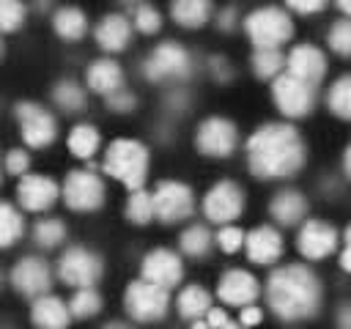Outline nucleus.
Returning a JSON list of instances; mask_svg holds the SVG:
<instances>
[{
    "label": "nucleus",
    "instance_id": "6e6552de",
    "mask_svg": "<svg viewBox=\"0 0 351 329\" xmlns=\"http://www.w3.org/2000/svg\"><path fill=\"white\" fill-rule=\"evenodd\" d=\"M63 200L74 211H93L104 203V184L88 170H71L63 184Z\"/></svg>",
    "mask_w": 351,
    "mask_h": 329
},
{
    "label": "nucleus",
    "instance_id": "e433bc0d",
    "mask_svg": "<svg viewBox=\"0 0 351 329\" xmlns=\"http://www.w3.org/2000/svg\"><path fill=\"white\" fill-rule=\"evenodd\" d=\"M326 44H329L332 52H337V55H343V58H351V19H348V16H346V19H337V22L329 27Z\"/></svg>",
    "mask_w": 351,
    "mask_h": 329
},
{
    "label": "nucleus",
    "instance_id": "3c124183",
    "mask_svg": "<svg viewBox=\"0 0 351 329\" xmlns=\"http://www.w3.org/2000/svg\"><path fill=\"white\" fill-rule=\"evenodd\" d=\"M101 329H132V326H126V324H121V321H112V324H107V326H101Z\"/></svg>",
    "mask_w": 351,
    "mask_h": 329
},
{
    "label": "nucleus",
    "instance_id": "dca6fc26",
    "mask_svg": "<svg viewBox=\"0 0 351 329\" xmlns=\"http://www.w3.org/2000/svg\"><path fill=\"white\" fill-rule=\"evenodd\" d=\"M217 293H219V299H222L225 304H236V307L244 310L247 304H252V302L258 299L261 285H258V280H255L250 271H244V269H230V271H225V274L219 277Z\"/></svg>",
    "mask_w": 351,
    "mask_h": 329
},
{
    "label": "nucleus",
    "instance_id": "f03ea898",
    "mask_svg": "<svg viewBox=\"0 0 351 329\" xmlns=\"http://www.w3.org/2000/svg\"><path fill=\"white\" fill-rule=\"evenodd\" d=\"M266 302L274 310V315H280L285 321L313 318L321 304V282L302 263L282 266V269L271 271V277L266 282Z\"/></svg>",
    "mask_w": 351,
    "mask_h": 329
},
{
    "label": "nucleus",
    "instance_id": "9d476101",
    "mask_svg": "<svg viewBox=\"0 0 351 329\" xmlns=\"http://www.w3.org/2000/svg\"><path fill=\"white\" fill-rule=\"evenodd\" d=\"M195 197L192 189L181 181H162L154 192V211L162 222H181L192 214Z\"/></svg>",
    "mask_w": 351,
    "mask_h": 329
},
{
    "label": "nucleus",
    "instance_id": "aec40b11",
    "mask_svg": "<svg viewBox=\"0 0 351 329\" xmlns=\"http://www.w3.org/2000/svg\"><path fill=\"white\" fill-rule=\"evenodd\" d=\"M247 255L255 263H274L282 255V236L271 228V225H261L255 230L247 233Z\"/></svg>",
    "mask_w": 351,
    "mask_h": 329
},
{
    "label": "nucleus",
    "instance_id": "ddd939ff",
    "mask_svg": "<svg viewBox=\"0 0 351 329\" xmlns=\"http://www.w3.org/2000/svg\"><path fill=\"white\" fill-rule=\"evenodd\" d=\"M239 143L236 126L228 118H206L195 134V145L197 151H203L206 156H230L233 148Z\"/></svg>",
    "mask_w": 351,
    "mask_h": 329
},
{
    "label": "nucleus",
    "instance_id": "1a4fd4ad",
    "mask_svg": "<svg viewBox=\"0 0 351 329\" xmlns=\"http://www.w3.org/2000/svg\"><path fill=\"white\" fill-rule=\"evenodd\" d=\"M16 121H19V129H22V140L30 148H44L58 134L55 118L44 107H38L33 101H19L16 104Z\"/></svg>",
    "mask_w": 351,
    "mask_h": 329
},
{
    "label": "nucleus",
    "instance_id": "39448f33",
    "mask_svg": "<svg viewBox=\"0 0 351 329\" xmlns=\"http://www.w3.org/2000/svg\"><path fill=\"white\" fill-rule=\"evenodd\" d=\"M123 304L134 321H159L167 313L170 296L159 285H151L145 280H134V282H129V288L123 293Z\"/></svg>",
    "mask_w": 351,
    "mask_h": 329
},
{
    "label": "nucleus",
    "instance_id": "f8f14e48",
    "mask_svg": "<svg viewBox=\"0 0 351 329\" xmlns=\"http://www.w3.org/2000/svg\"><path fill=\"white\" fill-rule=\"evenodd\" d=\"M203 211L211 222H230L244 211V192L233 181H217L206 197H203Z\"/></svg>",
    "mask_w": 351,
    "mask_h": 329
},
{
    "label": "nucleus",
    "instance_id": "a18cd8bd",
    "mask_svg": "<svg viewBox=\"0 0 351 329\" xmlns=\"http://www.w3.org/2000/svg\"><path fill=\"white\" fill-rule=\"evenodd\" d=\"M261 318H263V313H261L258 307H244V310H241V321H239V324H241V326H255Z\"/></svg>",
    "mask_w": 351,
    "mask_h": 329
},
{
    "label": "nucleus",
    "instance_id": "79ce46f5",
    "mask_svg": "<svg viewBox=\"0 0 351 329\" xmlns=\"http://www.w3.org/2000/svg\"><path fill=\"white\" fill-rule=\"evenodd\" d=\"M107 107L115 110V112H129L134 107V96L129 90H118V93L107 96Z\"/></svg>",
    "mask_w": 351,
    "mask_h": 329
},
{
    "label": "nucleus",
    "instance_id": "7ed1b4c3",
    "mask_svg": "<svg viewBox=\"0 0 351 329\" xmlns=\"http://www.w3.org/2000/svg\"><path fill=\"white\" fill-rule=\"evenodd\" d=\"M104 173L121 181L129 192H140L148 175V148L137 140H112L104 154Z\"/></svg>",
    "mask_w": 351,
    "mask_h": 329
},
{
    "label": "nucleus",
    "instance_id": "423d86ee",
    "mask_svg": "<svg viewBox=\"0 0 351 329\" xmlns=\"http://www.w3.org/2000/svg\"><path fill=\"white\" fill-rule=\"evenodd\" d=\"M271 96H274V104L282 115L288 118H304L313 112V104H315V93H313V85L291 77V74H280L271 85Z\"/></svg>",
    "mask_w": 351,
    "mask_h": 329
},
{
    "label": "nucleus",
    "instance_id": "4be33fe9",
    "mask_svg": "<svg viewBox=\"0 0 351 329\" xmlns=\"http://www.w3.org/2000/svg\"><path fill=\"white\" fill-rule=\"evenodd\" d=\"M30 318H33V324L38 329H69L71 310L58 296H41V299L33 302Z\"/></svg>",
    "mask_w": 351,
    "mask_h": 329
},
{
    "label": "nucleus",
    "instance_id": "5fc2aeb1",
    "mask_svg": "<svg viewBox=\"0 0 351 329\" xmlns=\"http://www.w3.org/2000/svg\"><path fill=\"white\" fill-rule=\"evenodd\" d=\"M222 329H247V326H241V324H233V321H230V324H228V326H222Z\"/></svg>",
    "mask_w": 351,
    "mask_h": 329
},
{
    "label": "nucleus",
    "instance_id": "393cba45",
    "mask_svg": "<svg viewBox=\"0 0 351 329\" xmlns=\"http://www.w3.org/2000/svg\"><path fill=\"white\" fill-rule=\"evenodd\" d=\"M170 14L181 27H203L208 22L211 5L206 0H178L170 5Z\"/></svg>",
    "mask_w": 351,
    "mask_h": 329
},
{
    "label": "nucleus",
    "instance_id": "09e8293b",
    "mask_svg": "<svg viewBox=\"0 0 351 329\" xmlns=\"http://www.w3.org/2000/svg\"><path fill=\"white\" fill-rule=\"evenodd\" d=\"M340 266H343V271H351V247H346L340 252Z\"/></svg>",
    "mask_w": 351,
    "mask_h": 329
},
{
    "label": "nucleus",
    "instance_id": "2f4dec72",
    "mask_svg": "<svg viewBox=\"0 0 351 329\" xmlns=\"http://www.w3.org/2000/svg\"><path fill=\"white\" fill-rule=\"evenodd\" d=\"M151 217H156V211H154V195H148L145 189L132 192L129 200H126V219L134 222V225H145V222H151Z\"/></svg>",
    "mask_w": 351,
    "mask_h": 329
},
{
    "label": "nucleus",
    "instance_id": "4c0bfd02",
    "mask_svg": "<svg viewBox=\"0 0 351 329\" xmlns=\"http://www.w3.org/2000/svg\"><path fill=\"white\" fill-rule=\"evenodd\" d=\"M25 5L16 3V0H0V30L3 33H14L25 25Z\"/></svg>",
    "mask_w": 351,
    "mask_h": 329
},
{
    "label": "nucleus",
    "instance_id": "412c9836",
    "mask_svg": "<svg viewBox=\"0 0 351 329\" xmlns=\"http://www.w3.org/2000/svg\"><path fill=\"white\" fill-rule=\"evenodd\" d=\"M121 85H123V71H121V66L115 60L101 58V60L90 63V69H88V88L93 93H101L107 99V96L123 90Z\"/></svg>",
    "mask_w": 351,
    "mask_h": 329
},
{
    "label": "nucleus",
    "instance_id": "f257e3e1",
    "mask_svg": "<svg viewBox=\"0 0 351 329\" xmlns=\"http://www.w3.org/2000/svg\"><path fill=\"white\" fill-rule=\"evenodd\" d=\"M247 159L258 178H288L304 164V143L291 123H263L247 140Z\"/></svg>",
    "mask_w": 351,
    "mask_h": 329
},
{
    "label": "nucleus",
    "instance_id": "5701e85b",
    "mask_svg": "<svg viewBox=\"0 0 351 329\" xmlns=\"http://www.w3.org/2000/svg\"><path fill=\"white\" fill-rule=\"evenodd\" d=\"M132 38V25L123 14H107L96 27V41L107 52H121Z\"/></svg>",
    "mask_w": 351,
    "mask_h": 329
},
{
    "label": "nucleus",
    "instance_id": "f704fd0d",
    "mask_svg": "<svg viewBox=\"0 0 351 329\" xmlns=\"http://www.w3.org/2000/svg\"><path fill=\"white\" fill-rule=\"evenodd\" d=\"M33 239L38 247H58L66 239V225L60 219H38L33 228Z\"/></svg>",
    "mask_w": 351,
    "mask_h": 329
},
{
    "label": "nucleus",
    "instance_id": "c756f323",
    "mask_svg": "<svg viewBox=\"0 0 351 329\" xmlns=\"http://www.w3.org/2000/svg\"><path fill=\"white\" fill-rule=\"evenodd\" d=\"M52 99H55V104H58L60 110L77 112V110H82V104H85V88H80L74 80H60V82L55 85V90H52Z\"/></svg>",
    "mask_w": 351,
    "mask_h": 329
},
{
    "label": "nucleus",
    "instance_id": "864d4df0",
    "mask_svg": "<svg viewBox=\"0 0 351 329\" xmlns=\"http://www.w3.org/2000/svg\"><path fill=\"white\" fill-rule=\"evenodd\" d=\"M192 329H211V326H208V321H195Z\"/></svg>",
    "mask_w": 351,
    "mask_h": 329
},
{
    "label": "nucleus",
    "instance_id": "b1692460",
    "mask_svg": "<svg viewBox=\"0 0 351 329\" xmlns=\"http://www.w3.org/2000/svg\"><path fill=\"white\" fill-rule=\"evenodd\" d=\"M271 217L280 222V225H296L299 219H304L307 214V200L302 192L296 189H282L271 197V206H269Z\"/></svg>",
    "mask_w": 351,
    "mask_h": 329
},
{
    "label": "nucleus",
    "instance_id": "9b49d317",
    "mask_svg": "<svg viewBox=\"0 0 351 329\" xmlns=\"http://www.w3.org/2000/svg\"><path fill=\"white\" fill-rule=\"evenodd\" d=\"M145 77L159 82V80H170V77H184L189 74V55L181 44L176 41H162L148 58H145V66H143Z\"/></svg>",
    "mask_w": 351,
    "mask_h": 329
},
{
    "label": "nucleus",
    "instance_id": "a878e982",
    "mask_svg": "<svg viewBox=\"0 0 351 329\" xmlns=\"http://www.w3.org/2000/svg\"><path fill=\"white\" fill-rule=\"evenodd\" d=\"M52 25H55V33H58L60 38H66V41H77V38H82V36H85V27H88L85 14H82L80 8H71V5L58 8Z\"/></svg>",
    "mask_w": 351,
    "mask_h": 329
},
{
    "label": "nucleus",
    "instance_id": "c03bdc74",
    "mask_svg": "<svg viewBox=\"0 0 351 329\" xmlns=\"http://www.w3.org/2000/svg\"><path fill=\"white\" fill-rule=\"evenodd\" d=\"M208 326L211 329H222V326H228L230 324V318H228V313L225 310H219V307H211V313H208Z\"/></svg>",
    "mask_w": 351,
    "mask_h": 329
},
{
    "label": "nucleus",
    "instance_id": "4468645a",
    "mask_svg": "<svg viewBox=\"0 0 351 329\" xmlns=\"http://www.w3.org/2000/svg\"><path fill=\"white\" fill-rule=\"evenodd\" d=\"M49 266L41 260V258H19L11 269V285L16 288V293L22 296H33V299H41L47 296V288H49Z\"/></svg>",
    "mask_w": 351,
    "mask_h": 329
},
{
    "label": "nucleus",
    "instance_id": "a211bd4d",
    "mask_svg": "<svg viewBox=\"0 0 351 329\" xmlns=\"http://www.w3.org/2000/svg\"><path fill=\"white\" fill-rule=\"evenodd\" d=\"M16 200L27 211H44L58 200V184L47 175H25L16 184Z\"/></svg>",
    "mask_w": 351,
    "mask_h": 329
},
{
    "label": "nucleus",
    "instance_id": "2eb2a0df",
    "mask_svg": "<svg viewBox=\"0 0 351 329\" xmlns=\"http://www.w3.org/2000/svg\"><path fill=\"white\" fill-rule=\"evenodd\" d=\"M181 274H184L181 258L170 249H151L143 258V280L151 282V285H159V288L170 291L173 285L181 282Z\"/></svg>",
    "mask_w": 351,
    "mask_h": 329
},
{
    "label": "nucleus",
    "instance_id": "ea45409f",
    "mask_svg": "<svg viewBox=\"0 0 351 329\" xmlns=\"http://www.w3.org/2000/svg\"><path fill=\"white\" fill-rule=\"evenodd\" d=\"M244 241H247V236L241 233V228H233V225H225L217 233V244L222 252H236V249H241Z\"/></svg>",
    "mask_w": 351,
    "mask_h": 329
},
{
    "label": "nucleus",
    "instance_id": "7c9ffc66",
    "mask_svg": "<svg viewBox=\"0 0 351 329\" xmlns=\"http://www.w3.org/2000/svg\"><path fill=\"white\" fill-rule=\"evenodd\" d=\"M285 63H288V60L282 58L280 49H255V55H252V69H255V74H258L261 80H269V77L277 80Z\"/></svg>",
    "mask_w": 351,
    "mask_h": 329
},
{
    "label": "nucleus",
    "instance_id": "473e14b6",
    "mask_svg": "<svg viewBox=\"0 0 351 329\" xmlns=\"http://www.w3.org/2000/svg\"><path fill=\"white\" fill-rule=\"evenodd\" d=\"M211 241H217V239H211V233H208L206 225H192V228H186L181 233V249L186 255H192V258L206 255L211 249Z\"/></svg>",
    "mask_w": 351,
    "mask_h": 329
},
{
    "label": "nucleus",
    "instance_id": "37998d69",
    "mask_svg": "<svg viewBox=\"0 0 351 329\" xmlns=\"http://www.w3.org/2000/svg\"><path fill=\"white\" fill-rule=\"evenodd\" d=\"M285 8H291V11H296V14H315V11H321V8H324V3H318V0H310V3L291 0Z\"/></svg>",
    "mask_w": 351,
    "mask_h": 329
},
{
    "label": "nucleus",
    "instance_id": "49530a36",
    "mask_svg": "<svg viewBox=\"0 0 351 329\" xmlns=\"http://www.w3.org/2000/svg\"><path fill=\"white\" fill-rule=\"evenodd\" d=\"M337 326H340V329H351V302L340 307V313H337Z\"/></svg>",
    "mask_w": 351,
    "mask_h": 329
},
{
    "label": "nucleus",
    "instance_id": "a19ab883",
    "mask_svg": "<svg viewBox=\"0 0 351 329\" xmlns=\"http://www.w3.org/2000/svg\"><path fill=\"white\" fill-rule=\"evenodd\" d=\"M27 164H30V159H27V154L25 151H19V148H14V151H8L5 154V167H8V173L11 175H19V178H25L27 173Z\"/></svg>",
    "mask_w": 351,
    "mask_h": 329
},
{
    "label": "nucleus",
    "instance_id": "c85d7f7f",
    "mask_svg": "<svg viewBox=\"0 0 351 329\" xmlns=\"http://www.w3.org/2000/svg\"><path fill=\"white\" fill-rule=\"evenodd\" d=\"M326 104H329V110L337 118L351 121V74H343L340 80L332 82L329 96H326Z\"/></svg>",
    "mask_w": 351,
    "mask_h": 329
},
{
    "label": "nucleus",
    "instance_id": "c9c22d12",
    "mask_svg": "<svg viewBox=\"0 0 351 329\" xmlns=\"http://www.w3.org/2000/svg\"><path fill=\"white\" fill-rule=\"evenodd\" d=\"M69 310H71L74 318H90V315H96L101 310V296L93 288H82V291H77L71 296Z\"/></svg>",
    "mask_w": 351,
    "mask_h": 329
},
{
    "label": "nucleus",
    "instance_id": "bb28decb",
    "mask_svg": "<svg viewBox=\"0 0 351 329\" xmlns=\"http://www.w3.org/2000/svg\"><path fill=\"white\" fill-rule=\"evenodd\" d=\"M178 313L184 318L200 321L203 313H211V296L200 285H189V288H184L178 293Z\"/></svg>",
    "mask_w": 351,
    "mask_h": 329
},
{
    "label": "nucleus",
    "instance_id": "0eeeda50",
    "mask_svg": "<svg viewBox=\"0 0 351 329\" xmlns=\"http://www.w3.org/2000/svg\"><path fill=\"white\" fill-rule=\"evenodd\" d=\"M58 277L66 285H74L77 291L82 288H93V282L101 277V260L99 255H93L90 249L82 247H71L60 255L58 260Z\"/></svg>",
    "mask_w": 351,
    "mask_h": 329
},
{
    "label": "nucleus",
    "instance_id": "6e6d98bb",
    "mask_svg": "<svg viewBox=\"0 0 351 329\" xmlns=\"http://www.w3.org/2000/svg\"><path fill=\"white\" fill-rule=\"evenodd\" d=\"M346 247H351V225L346 228Z\"/></svg>",
    "mask_w": 351,
    "mask_h": 329
},
{
    "label": "nucleus",
    "instance_id": "20e7f679",
    "mask_svg": "<svg viewBox=\"0 0 351 329\" xmlns=\"http://www.w3.org/2000/svg\"><path fill=\"white\" fill-rule=\"evenodd\" d=\"M244 30L258 49H277L280 44H285L293 36V22L285 8L269 5V8H258V11L247 14Z\"/></svg>",
    "mask_w": 351,
    "mask_h": 329
},
{
    "label": "nucleus",
    "instance_id": "72a5a7b5",
    "mask_svg": "<svg viewBox=\"0 0 351 329\" xmlns=\"http://www.w3.org/2000/svg\"><path fill=\"white\" fill-rule=\"evenodd\" d=\"M22 233H25L22 217L16 214V208L11 203H3L0 206V244L3 247H11Z\"/></svg>",
    "mask_w": 351,
    "mask_h": 329
},
{
    "label": "nucleus",
    "instance_id": "8fccbe9b",
    "mask_svg": "<svg viewBox=\"0 0 351 329\" xmlns=\"http://www.w3.org/2000/svg\"><path fill=\"white\" fill-rule=\"evenodd\" d=\"M343 167H346V173L351 175V143L346 145V154H343Z\"/></svg>",
    "mask_w": 351,
    "mask_h": 329
},
{
    "label": "nucleus",
    "instance_id": "58836bf2",
    "mask_svg": "<svg viewBox=\"0 0 351 329\" xmlns=\"http://www.w3.org/2000/svg\"><path fill=\"white\" fill-rule=\"evenodd\" d=\"M159 25H162V16L154 5H137L134 8V27L140 33H156Z\"/></svg>",
    "mask_w": 351,
    "mask_h": 329
},
{
    "label": "nucleus",
    "instance_id": "de8ad7c7",
    "mask_svg": "<svg viewBox=\"0 0 351 329\" xmlns=\"http://www.w3.org/2000/svg\"><path fill=\"white\" fill-rule=\"evenodd\" d=\"M233 22H236V11H233V8L219 11V27H222V30H230V27H233Z\"/></svg>",
    "mask_w": 351,
    "mask_h": 329
},
{
    "label": "nucleus",
    "instance_id": "cd10ccee",
    "mask_svg": "<svg viewBox=\"0 0 351 329\" xmlns=\"http://www.w3.org/2000/svg\"><path fill=\"white\" fill-rule=\"evenodd\" d=\"M69 148L74 156L80 159H90L99 148V132L90 126V123H77L71 132H69Z\"/></svg>",
    "mask_w": 351,
    "mask_h": 329
},
{
    "label": "nucleus",
    "instance_id": "603ef678",
    "mask_svg": "<svg viewBox=\"0 0 351 329\" xmlns=\"http://www.w3.org/2000/svg\"><path fill=\"white\" fill-rule=\"evenodd\" d=\"M340 11H343V14H348V19H351V3H348V0H343V3H340Z\"/></svg>",
    "mask_w": 351,
    "mask_h": 329
},
{
    "label": "nucleus",
    "instance_id": "f3484780",
    "mask_svg": "<svg viewBox=\"0 0 351 329\" xmlns=\"http://www.w3.org/2000/svg\"><path fill=\"white\" fill-rule=\"evenodd\" d=\"M337 244V233L332 225L321 222V219H310L299 228V236H296V247L304 258L310 260H318V258H326Z\"/></svg>",
    "mask_w": 351,
    "mask_h": 329
},
{
    "label": "nucleus",
    "instance_id": "6ab92c4d",
    "mask_svg": "<svg viewBox=\"0 0 351 329\" xmlns=\"http://www.w3.org/2000/svg\"><path fill=\"white\" fill-rule=\"evenodd\" d=\"M285 66H288V74L291 77H296V80H302L307 85H315L324 77V71H326V58H324V52L318 47L302 44V47H293L291 49Z\"/></svg>",
    "mask_w": 351,
    "mask_h": 329
}]
</instances>
